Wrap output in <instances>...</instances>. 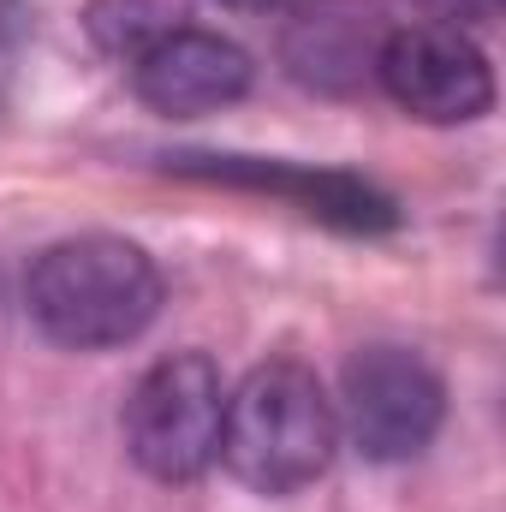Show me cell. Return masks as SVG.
I'll return each instance as SVG.
<instances>
[{"mask_svg":"<svg viewBox=\"0 0 506 512\" xmlns=\"http://www.w3.org/2000/svg\"><path fill=\"white\" fill-rule=\"evenodd\" d=\"M24 304L54 346L114 352L161 316V268L120 233H78L30 262Z\"/></svg>","mask_w":506,"mask_h":512,"instance_id":"obj_1","label":"cell"},{"mask_svg":"<svg viewBox=\"0 0 506 512\" xmlns=\"http://www.w3.org/2000/svg\"><path fill=\"white\" fill-rule=\"evenodd\" d=\"M256 84V60L221 30H197L179 24L173 36H161L149 54L131 60V90L143 108L167 114V120H203L221 114L233 102H245Z\"/></svg>","mask_w":506,"mask_h":512,"instance_id":"obj_6","label":"cell"},{"mask_svg":"<svg viewBox=\"0 0 506 512\" xmlns=\"http://www.w3.org/2000/svg\"><path fill=\"white\" fill-rule=\"evenodd\" d=\"M227 382L209 352H167L126 393V453L155 483H197L221 459Z\"/></svg>","mask_w":506,"mask_h":512,"instance_id":"obj_3","label":"cell"},{"mask_svg":"<svg viewBox=\"0 0 506 512\" xmlns=\"http://www.w3.org/2000/svg\"><path fill=\"white\" fill-rule=\"evenodd\" d=\"M179 173L215 179V185H245V191H274L298 203L304 215L340 227V233H387L393 197H381L370 179L358 173H316V167H286V161H251V155H173Z\"/></svg>","mask_w":506,"mask_h":512,"instance_id":"obj_8","label":"cell"},{"mask_svg":"<svg viewBox=\"0 0 506 512\" xmlns=\"http://www.w3.org/2000/svg\"><path fill=\"white\" fill-rule=\"evenodd\" d=\"M334 417L370 465H405L441 435L447 387L411 346H364L346 358Z\"/></svg>","mask_w":506,"mask_h":512,"instance_id":"obj_4","label":"cell"},{"mask_svg":"<svg viewBox=\"0 0 506 512\" xmlns=\"http://www.w3.org/2000/svg\"><path fill=\"white\" fill-rule=\"evenodd\" d=\"M185 18H191L185 0H90V6H84L90 42H96L102 54L126 60V66L137 54H149L161 36H173Z\"/></svg>","mask_w":506,"mask_h":512,"instance_id":"obj_9","label":"cell"},{"mask_svg":"<svg viewBox=\"0 0 506 512\" xmlns=\"http://www.w3.org/2000/svg\"><path fill=\"white\" fill-rule=\"evenodd\" d=\"M387 24L370 0H304L280 30V66L316 96H358L376 78Z\"/></svg>","mask_w":506,"mask_h":512,"instance_id":"obj_7","label":"cell"},{"mask_svg":"<svg viewBox=\"0 0 506 512\" xmlns=\"http://www.w3.org/2000/svg\"><path fill=\"white\" fill-rule=\"evenodd\" d=\"M221 6H233V12H286L292 0H221Z\"/></svg>","mask_w":506,"mask_h":512,"instance_id":"obj_11","label":"cell"},{"mask_svg":"<svg viewBox=\"0 0 506 512\" xmlns=\"http://www.w3.org/2000/svg\"><path fill=\"white\" fill-rule=\"evenodd\" d=\"M376 84L423 126H471L495 108V66L459 24H399L387 30Z\"/></svg>","mask_w":506,"mask_h":512,"instance_id":"obj_5","label":"cell"},{"mask_svg":"<svg viewBox=\"0 0 506 512\" xmlns=\"http://www.w3.org/2000/svg\"><path fill=\"white\" fill-rule=\"evenodd\" d=\"M435 24H459L465 30V18H489L495 12V0H417Z\"/></svg>","mask_w":506,"mask_h":512,"instance_id":"obj_10","label":"cell"},{"mask_svg":"<svg viewBox=\"0 0 506 512\" xmlns=\"http://www.w3.org/2000/svg\"><path fill=\"white\" fill-rule=\"evenodd\" d=\"M340 447V417L316 370L292 358L256 364L245 382L227 393L221 423V465L251 495H298L310 489Z\"/></svg>","mask_w":506,"mask_h":512,"instance_id":"obj_2","label":"cell"}]
</instances>
